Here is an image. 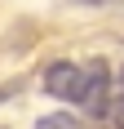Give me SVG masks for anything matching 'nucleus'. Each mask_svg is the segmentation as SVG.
I'll return each mask as SVG.
<instances>
[{"label": "nucleus", "instance_id": "f257e3e1", "mask_svg": "<svg viewBox=\"0 0 124 129\" xmlns=\"http://www.w3.org/2000/svg\"><path fill=\"white\" fill-rule=\"evenodd\" d=\"M71 103L84 111V116H106V103H111V67L93 58V62L80 67V80L71 89Z\"/></svg>", "mask_w": 124, "mask_h": 129}, {"label": "nucleus", "instance_id": "f03ea898", "mask_svg": "<svg viewBox=\"0 0 124 129\" xmlns=\"http://www.w3.org/2000/svg\"><path fill=\"white\" fill-rule=\"evenodd\" d=\"M75 80H80V67L62 58V62H49V67H44V76H40V89L49 93V98H62V103H71Z\"/></svg>", "mask_w": 124, "mask_h": 129}, {"label": "nucleus", "instance_id": "7ed1b4c3", "mask_svg": "<svg viewBox=\"0 0 124 129\" xmlns=\"http://www.w3.org/2000/svg\"><path fill=\"white\" fill-rule=\"evenodd\" d=\"M36 129H80V120L67 116V111H53V116H40V120H36Z\"/></svg>", "mask_w": 124, "mask_h": 129}, {"label": "nucleus", "instance_id": "20e7f679", "mask_svg": "<svg viewBox=\"0 0 124 129\" xmlns=\"http://www.w3.org/2000/svg\"><path fill=\"white\" fill-rule=\"evenodd\" d=\"M106 120H111V129H124V89H111V103H106Z\"/></svg>", "mask_w": 124, "mask_h": 129}, {"label": "nucleus", "instance_id": "39448f33", "mask_svg": "<svg viewBox=\"0 0 124 129\" xmlns=\"http://www.w3.org/2000/svg\"><path fill=\"white\" fill-rule=\"evenodd\" d=\"M22 93V80H9V85H0V103H9V98H18Z\"/></svg>", "mask_w": 124, "mask_h": 129}, {"label": "nucleus", "instance_id": "423d86ee", "mask_svg": "<svg viewBox=\"0 0 124 129\" xmlns=\"http://www.w3.org/2000/svg\"><path fill=\"white\" fill-rule=\"evenodd\" d=\"M80 5H115V0H80Z\"/></svg>", "mask_w": 124, "mask_h": 129}, {"label": "nucleus", "instance_id": "0eeeda50", "mask_svg": "<svg viewBox=\"0 0 124 129\" xmlns=\"http://www.w3.org/2000/svg\"><path fill=\"white\" fill-rule=\"evenodd\" d=\"M115 89H124V67H120V76H115Z\"/></svg>", "mask_w": 124, "mask_h": 129}]
</instances>
